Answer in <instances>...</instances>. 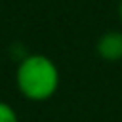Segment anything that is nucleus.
<instances>
[{
    "label": "nucleus",
    "mask_w": 122,
    "mask_h": 122,
    "mask_svg": "<svg viewBox=\"0 0 122 122\" xmlns=\"http://www.w3.org/2000/svg\"><path fill=\"white\" fill-rule=\"evenodd\" d=\"M61 82L59 69L53 59L44 53L25 55L15 69L17 92L29 101H48L55 95Z\"/></svg>",
    "instance_id": "1"
},
{
    "label": "nucleus",
    "mask_w": 122,
    "mask_h": 122,
    "mask_svg": "<svg viewBox=\"0 0 122 122\" xmlns=\"http://www.w3.org/2000/svg\"><path fill=\"white\" fill-rule=\"evenodd\" d=\"M95 51L105 61H120L122 59V30L103 32L95 44Z\"/></svg>",
    "instance_id": "2"
},
{
    "label": "nucleus",
    "mask_w": 122,
    "mask_h": 122,
    "mask_svg": "<svg viewBox=\"0 0 122 122\" xmlns=\"http://www.w3.org/2000/svg\"><path fill=\"white\" fill-rule=\"evenodd\" d=\"M0 122H19L15 109L6 101H0Z\"/></svg>",
    "instance_id": "3"
},
{
    "label": "nucleus",
    "mask_w": 122,
    "mask_h": 122,
    "mask_svg": "<svg viewBox=\"0 0 122 122\" xmlns=\"http://www.w3.org/2000/svg\"><path fill=\"white\" fill-rule=\"evenodd\" d=\"M118 17H120V23H122V0H120V6H118Z\"/></svg>",
    "instance_id": "4"
}]
</instances>
